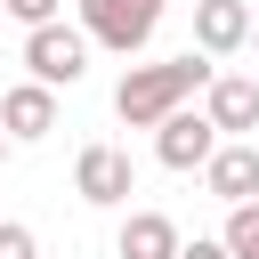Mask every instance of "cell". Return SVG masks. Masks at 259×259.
Masks as SVG:
<instances>
[{"label": "cell", "instance_id": "cell-4", "mask_svg": "<svg viewBox=\"0 0 259 259\" xmlns=\"http://www.w3.org/2000/svg\"><path fill=\"white\" fill-rule=\"evenodd\" d=\"M219 146H227V138H219V121H210L202 105H178V113L154 130V162H162V170H210Z\"/></svg>", "mask_w": 259, "mask_h": 259}, {"label": "cell", "instance_id": "cell-5", "mask_svg": "<svg viewBox=\"0 0 259 259\" xmlns=\"http://www.w3.org/2000/svg\"><path fill=\"white\" fill-rule=\"evenodd\" d=\"M73 194L97 202V210H113V202L138 194V162H130L121 146H81V162H73Z\"/></svg>", "mask_w": 259, "mask_h": 259}, {"label": "cell", "instance_id": "cell-10", "mask_svg": "<svg viewBox=\"0 0 259 259\" xmlns=\"http://www.w3.org/2000/svg\"><path fill=\"white\" fill-rule=\"evenodd\" d=\"M113 251H121V259H178L186 235H178V219H162V210H130L121 235H113Z\"/></svg>", "mask_w": 259, "mask_h": 259}, {"label": "cell", "instance_id": "cell-9", "mask_svg": "<svg viewBox=\"0 0 259 259\" xmlns=\"http://www.w3.org/2000/svg\"><path fill=\"white\" fill-rule=\"evenodd\" d=\"M202 113L219 121V138H251V130H259V81H243V73H219V81L202 89Z\"/></svg>", "mask_w": 259, "mask_h": 259}, {"label": "cell", "instance_id": "cell-13", "mask_svg": "<svg viewBox=\"0 0 259 259\" xmlns=\"http://www.w3.org/2000/svg\"><path fill=\"white\" fill-rule=\"evenodd\" d=\"M0 259H40V235L24 219H0Z\"/></svg>", "mask_w": 259, "mask_h": 259}, {"label": "cell", "instance_id": "cell-6", "mask_svg": "<svg viewBox=\"0 0 259 259\" xmlns=\"http://www.w3.org/2000/svg\"><path fill=\"white\" fill-rule=\"evenodd\" d=\"M0 130H8V146H40L57 130V89H40V81L0 89Z\"/></svg>", "mask_w": 259, "mask_h": 259}, {"label": "cell", "instance_id": "cell-8", "mask_svg": "<svg viewBox=\"0 0 259 259\" xmlns=\"http://www.w3.org/2000/svg\"><path fill=\"white\" fill-rule=\"evenodd\" d=\"M251 8L243 0H194V49L202 57H235V49H251Z\"/></svg>", "mask_w": 259, "mask_h": 259}, {"label": "cell", "instance_id": "cell-15", "mask_svg": "<svg viewBox=\"0 0 259 259\" xmlns=\"http://www.w3.org/2000/svg\"><path fill=\"white\" fill-rule=\"evenodd\" d=\"M0 162H8V130H0Z\"/></svg>", "mask_w": 259, "mask_h": 259}, {"label": "cell", "instance_id": "cell-11", "mask_svg": "<svg viewBox=\"0 0 259 259\" xmlns=\"http://www.w3.org/2000/svg\"><path fill=\"white\" fill-rule=\"evenodd\" d=\"M219 243H227V259H259V202H235Z\"/></svg>", "mask_w": 259, "mask_h": 259}, {"label": "cell", "instance_id": "cell-16", "mask_svg": "<svg viewBox=\"0 0 259 259\" xmlns=\"http://www.w3.org/2000/svg\"><path fill=\"white\" fill-rule=\"evenodd\" d=\"M251 49H259V24H251Z\"/></svg>", "mask_w": 259, "mask_h": 259}, {"label": "cell", "instance_id": "cell-2", "mask_svg": "<svg viewBox=\"0 0 259 259\" xmlns=\"http://www.w3.org/2000/svg\"><path fill=\"white\" fill-rule=\"evenodd\" d=\"M89 32L81 24H40V32H24V73L40 81V89H73L81 73H89Z\"/></svg>", "mask_w": 259, "mask_h": 259}, {"label": "cell", "instance_id": "cell-12", "mask_svg": "<svg viewBox=\"0 0 259 259\" xmlns=\"http://www.w3.org/2000/svg\"><path fill=\"white\" fill-rule=\"evenodd\" d=\"M0 8H8V16L24 24V32H40V24H65V16H57L65 0H0Z\"/></svg>", "mask_w": 259, "mask_h": 259}, {"label": "cell", "instance_id": "cell-14", "mask_svg": "<svg viewBox=\"0 0 259 259\" xmlns=\"http://www.w3.org/2000/svg\"><path fill=\"white\" fill-rule=\"evenodd\" d=\"M178 259H227V243H219V235H194V243H186Z\"/></svg>", "mask_w": 259, "mask_h": 259}, {"label": "cell", "instance_id": "cell-7", "mask_svg": "<svg viewBox=\"0 0 259 259\" xmlns=\"http://www.w3.org/2000/svg\"><path fill=\"white\" fill-rule=\"evenodd\" d=\"M202 186H210L227 210H235V202H259V138H227V146L210 154Z\"/></svg>", "mask_w": 259, "mask_h": 259}, {"label": "cell", "instance_id": "cell-1", "mask_svg": "<svg viewBox=\"0 0 259 259\" xmlns=\"http://www.w3.org/2000/svg\"><path fill=\"white\" fill-rule=\"evenodd\" d=\"M219 81V65L202 57V49H186V57H162V65H130L121 73V89H113V113L130 121V130H162L186 97H202Z\"/></svg>", "mask_w": 259, "mask_h": 259}, {"label": "cell", "instance_id": "cell-3", "mask_svg": "<svg viewBox=\"0 0 259 259\" xmlns=\"http://www.w3.org/2000/svg\"><path fill=\"white\" fill-rule=\"evenodd\" d=\"M162 24V0H81V32L113 57H138Z\"/></svg>", "mask_w": 259, "mask_h": 259}]
</instances>
